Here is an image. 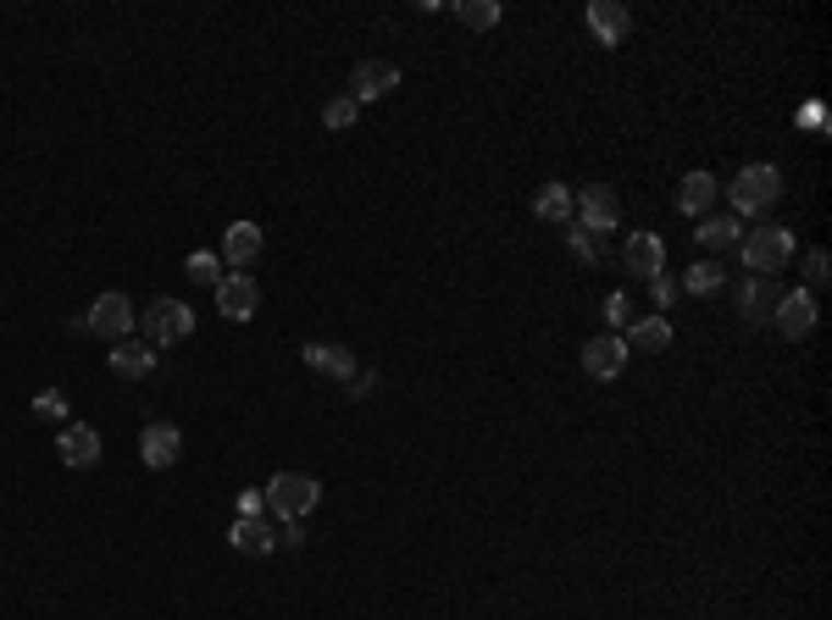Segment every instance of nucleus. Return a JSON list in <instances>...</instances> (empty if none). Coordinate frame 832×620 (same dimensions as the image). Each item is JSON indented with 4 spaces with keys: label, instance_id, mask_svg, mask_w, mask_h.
Masks as SVG:
<instances>
[{
    "label": "nucleus",
    "instance_id": "1",
    "mask_svg": "<svg viewBox=\"0 0 832 620\" xmlns=\"http://www.w3.org/2000/svg\"><path fill=\"white\" fill-rule=\"evenodd\" d=\"M732 211L738 217H761V211H772L777 206V195H783V172L772 166V161H755V166H743L738 177H732Z\"/></svg>",
    "mask_w": 832,
    "mask_h": 620
},
{
    "label": "nucleus",
    "instance_id": "2",
    "mask_svg": "<svg viewBox=\"0 0 832 620\" xmlns=\"http://www.w3.org/2000/svg\"><path fill=\"white\" fill-rule=\"evenodd\" d=\"M738 249H743L749 278H772L777 266L794 260V233H788V227H755V233L738 238Z\"/></svg>",
    "mask_w": 832,
    "mask_h": 620
},
{
    "label": "nucleus",
    "instance_id": "3",
    "mask_svg": "<svg viewBox=\"0 0 832 620\" xmlns=\"http://www.w3.org/2000/svg\"><path fill=\"white\" fill-rule=\"evenodd\" d=\"M316 499H322V482H316V477H305V471H278V477L267 482V504H273V515H278V520H300V515H311V510H316Z\"/></svg>",
    "mask_w": 832,
    "mask_h": 620
},
{
    "label": "nucleus",
    "instance_id": "4",
    "mask_svg": "<svg viewBox=\"0 0 832 620\" xmlns=\"http://www.w3.org/2000/svg\"><path fill=\"white\" fill-rule=\"evenodd\" d=\"M139 321H145V343H150V349L184 343V338L195 332V311H189L184 300H150V305L139 311Z\"/></svg>",
    "mask_w": 832,
    "mask_h": 620
},
{
    "label": "nucleus",
    "instance_id": "5",
    "mask_svg": "<svg viewBox=\"0 0 832 620\" xmlns=\"http://www.w3.org/2000/svg\"><path fill=\"white\" fill-rule=\"evenodd\" d=\"M571 206H577V211H571V222H577V227H589V233H600V238H611V233H616V222H622V195H616L611 184H589Z\"/></svg>",
    "mask_w": 832,
    "mask_h": 620
},
{
    "label": "nucleus",
    "instance_id": "6",
    "mask_svg": "<svg viewBox=\"0 0 832 620\" xmlns=\"http://www.w3.org/2000/svg\"><path fill=\"white\" fill-rule=\"evenodd\" d=\"M394 89H400V67L394 61H378V56L356 61V72H350V101L356 106H372V101L394 95Z\"/></svg>",
    "mask_w": 832,
    "mask_h": 620
},
{
    "label": "nucleus",
    "instance_id": "7",
    "mask_svg": "<svg viewBox=\"0 0 832 620\" xmlns=\"http://www.w3.org/2000/svg\"><path fill=\"white\" fill-rule=\"evenodd\" d=\"M83 327L101 332V338H112V343H117V338H128V332H134V300H128V294H117V289H112V294H101V300L90 305V316H83Z\"/></svg>",
    "mask_w": 832,
    "mask_h": 620
},
{
    "label": "nucleus",
    "instance_id": "8",
    "mask_svg": "<svg viewBox=\"0 0 832 620\" xmlns=\"http://www.w3.org/2000/svg\"><path fill=\"white\" fill-rule=\"evenodd\" d=\"M256 305H262V283L250 278V272H228V278L217 283V311H222L228 321H250V316H256Z\"/></svg>",
    "mask_w": 832,
    "mask_h": 620
},
{
    "label": "nucleus",
    "instance_id": "9",
    "mask_svg": "<svg viewBox=\"0 0 832 620\" xmlns=\"http://www.w3.org/2000/svg\"><path fill=\"white\" fill-rule=\"evenodd\" d=\"M139 455H145L150 471L178 466V455H184V432H178L173 421H150V426L139 432Z\"/></svg>",
    "mask_w": 832,
    "mask_h": 620
},
{
    "label": "nucleus",
    "instance_id": "10",
    "mask_svg": "<svg viewBox=\"0 0 832 620\" xmlns=\"http://www.w3.org/2000/svg\"><path fill=\"white\" fill-rule=\"evenodd\" d=\"M622 366H627V343H622V332H600V338L582 343V372H589V377L611 383V377H622Z\"/></svg>",
    "mask_w": 832,
    "mask_h": 620
},
{
    "label": "nucleus",
    "instance_id": "11",
    "mask_svg": "<svg viewBox=\"0 0 832 620\" xmlns=\"http://www.w3.org/2000/svg\"><path fill=\"white\" fill-rule=\"evenodd\" d=\"M56 449H61V460H67L72 471H83V466L101 460V432H95L90 421H67L61 437H56Z\"/></svg>",
    "mask_w": 832,
    "mask_h": 620
},
{
    "label": "nucleus",
    "instance_id": "12",
    "mask_svg": "<svg viewBox=\"0 0 832 620\" xmlns=\"http://www.w3.org/2000/svg\"><path fill=\"white\" fill-rule=\"evenodd\" d=\"M622 266H627L633 278H644V283H649V278H660V272H666V244H660L655 233H633V238L622 244Z\"/></svg>",
    "mask_w": 832,
    "mask_h": 620
},
{
    "label": "nucleus",
    "instance_id": "13",
    "mask_svg": "<svg viewBox=\"0 0 832 620\" xmlns=\"http://www.w3.org/2000/svg\"><path fill=\"white\" fill-rule=\"evenodd\" d=\"M589 28H594L600 45H622L633 34V12L622 0H589Z\"/></svg>",
    "mask_w": 832,
    "mask_h": 620
},
{
    "label": "nucleus",
    "instance_id": "14",
    "mask_svg": "<svg viewBox=\"0 0 832 620\" xmlns=\"http://www.w3.org/2000/svg\"><path fill=\"white\" fill-rule=\"evenodd\" d=\"M816 316H821V311H816V294H810V289H794V294L777 300V316H772V321L783 327V338H805V332L816 327Z\"/></svg>",
    "mask_w": 832,
    "mask_h": 620
},
{
    "label": "nucleus",
    "instance_id": "15",
    "mask_svg": "<svg viewBox=\"0 0 832 620\" xmlns=\"http://www.w3.org/2000/svg\"><path fill=\"white\" fill-rule=\"evenodd\" d=\"M112 372L128 377V383L150 377V372H155V349H150L145 338H117V343H112Z\"/></svg>",
    "mask_w": 832,
    "mask_h": 620
},
{
    "label": "nucleus",
    "instance_id": "16",
    "mask_svg": "<svg viewBox=\"0 0 832 620\" xmlns=\"http://www.w3.org/2000/svg\"><path fill=\"white\" fill-rule=\"evenodd\" d=\"M305 366L333 377V383H350L356 377V354L345 343H305Z\"/></svg>",
    "mask_w": 832,
    "mask_h": 620
},
{
    "label": "nucleus",
    "instance_id": "17",
    "mask_svg": "<svg viewBox=\"0 0 832 620\" xmlns=\"http://www.w3.org/2000/svg\"><path fill=\"white\" fill-rule=\"evenodd\" d=\"M262 244H267V233H262L256 222H233V227L222 233V260H228V266H256Z\"/></svg>",
    "mask_w": 832,
    "mask_h": 620
},
{
    "label": "nucleus",
    "instance_id": "18",
    "mask_svg": "<svg viewBox=\"0 0 832 620\" xmlns=\"http://www.w3.org/2000/svg\"><path fill=\"white\" fill-rule=\"evenodd\" d=\"M228 543H233L239 554H273V549H278V538L267 531V515H239V520L228 526Z\"/></svg>",
    "mask_w": 832,
    "mask_h": 620
},
{
    "label": "nucleus",
    "instance_id": "19",
    "mask_svg": "<svg viewBox=\"0 0 832 620\" xmlns=\"http://www.w3.org/2000/svg\"><path fill=\"white\" fill-rule=\"evenodd\" d=\"M777 300H783V289H777L772 278H749L743 294H738V311H743L749 321H772V316H777Z\"/></svg>",
    "mask_w": 832,
    "mask_h": 620
},
{
    "label": "nucleus",
    "instance_id": "20",
    "mask_svg": "<svg viewBox=\"0 0 832 620\" xmlns=\"http://www.w3.org/2000/svg\"><path fill=\"white\" fill-rule=\"evenodd\" d=\"M710 206H716V177L710 172H689L678 184V211L683 217H710Z\"/></svg>",
    "mask_w": 832,
    "mask_h": 620
},
{
    "label": "nucleus",
    "instance_id": "21",
    "mask_svg": "<svg viewBox=\"0 0 832 620\" xmlns=\"http://www.w3.org/2000/svg\"><path fill=\"white\" fill-rule=\"evenodd\" d=\"M627 354H660L666 343H672V321H666V316H644V321H633L627 327Z\"/></svg>",
    "mask_w": 832,
    "mask_h": 620
},
{
    "label": "nucleus",
    "instance_id": "22",
    "mask_svg": "<svg viewBox=\"0 0 832 620\" xmlns=\"http://www.w3.org/2000/svg\"><path fill=\"white\" fill-rule=\"evenodd\" d=\"M694 238H700L705 249H732V244L743 238V222H738V217H716V211H710V217L694 227Z\"/></svg>",
    "mask_w": 832,
    "mask_h": 620
},
{
    "label": "nucleus",
    "instance_id": "23",
    "mask_svg": "<svg viewBox=\"0 0 832 620\" xmlns=\"http://www.w3.org/2000/svg\"><path fill=\"white\" fill-rule=\"evenodd\" d=\"M571 211H577V206H571V189H566V184H544L539 200H533V217H539V222H571Z\"/></svg>",
    "mask_w": 832,
    "mask_h": 620
},
{
    "label": "nucleus",
    "instance_id": "24",
    "mask_svg": "<svg viewBox=\"0 0 832 620\" xmlns=\"http://www.w3.org/2000/svg\"><path fill=\"white\" fill-rule=\"evenodd\" d=\"M455 17H461L466 28H494L499 17H506V7H499V0H461Z\"/></svg>",
    "mask_w": 832,
    "mask_h": 620
},
{
    "label": "nucleus",
    "instance_id": "25",
    "mask_svg": "<svg viewBox=\"0 0 832 620\" xmlns=\"http://www.w3.org/2000/svg\"><path fill=\"white\" fill-rule=\"evenodd\" d=\"M721 283H727L721 266H716V260H700V266H689V278H683L678 289H689V294H716Z\"/></svg>",
    "mask_w": 832,
    "mask_h": 620
},
{
    "label": "nucleus",
    "instance_id": "26",
    "mask_svg": "<svg viewBox=\"0 0 832 620\" xmlns=\"http://www.w3.org/2000/svg\"><path fill=\"white\" fill-rule=\"evenodd\" d=\"M566 244H571V255H577L582 266H600V260H605V249H611V244H605L600 233H589V227H571V238H566Z\"/></svg>",
    "mask_w": 832,
    "mask_h": 620
},
{
    "label": "nucleus",
    "instance_id": "27",
    "mask_svg": "<svg viewBox=\"0 0 832 620\" xmlns=\"http://www.w3.org/2000/svg\"><path fill=\"white\" fill-rule=\"evenodd\" d=\"M184 272H189L195 283H206V289H217V283H222V260H217L211 249H195V255H189V266H184Z\"/></svg>",
    "mask_w": 832,
    "mask_h": 620
},
{
    "label": "nucleus",
    "instance_id": "28",
    "mask_svg": "<svg viewBox=\"0 0 832 620\" xmlns=\"http://www.w3.org/2000/svg\"><path fill=\"white\" fill-rule=\"evenodd\" d=\"M356 117H361V106H356L350 95H339V101H327V106H322V128H333V133L350 128Z\"/></svg>",
    "mask_w": 832,
    "mask_h": 620
},
{
    "label": "nucleus",
    "instance_id": "29",
    "mask_svg": "<svg viewBox=\"0 0 832 620\" xmlns=\"http://www.w3.org/2000/svg\"><path fill=\"white\" fill-rule=\"evenodd\" d=\"M649 294H655V305H660V311H672L683 289H678V278H666V272H660V278H649Z\"/></svg>",
    "mask_w": 832,
    "mask_h": 620
},
{
    "label": "nucleus",
    "instance_id": "30",
    "mask_svg": "<svg viewBox=\"0 0 832 620\" xmlns=\"http://www.w3.org/2000/svg\"><path fill=\"white\" fill-rule=\"evenodd\" d=\"M827 272H832L827 249H810V255H805V283H810V289H821V283H827Z\"/></svg>",
    "mask_w": 832,
    "mask_h": 620
},
{
    "label": "nucleus",
    "instance_id": "31",
    "mask_svg": "<svg viewBox=\"0 0 832 620\" xmlns=\"http://www.w3.org/2000/svg\"><path fill=\"white\" fill-rule=\"evenodd\" d=\"M605 321H611L616 332L633 327V300H627V294H611V300H605Z\"/></svg>",
    "mask_w": 832,
    "mask_h": 620
},
{
    "label": "nucleus",
    "instance_id": "32",
    "mask_svg": "<svg viewBox=\"0 0 832 620\" xmlns=\"http://www.w3.org/2000/svg\"><path fill=\"white\" fill-rule=\"evenodd\" d=\"M34 416H50V421H61V416H67V399H61V388H45V394H34Z\"/></svg>",
    "mask_w": 832,
    "mask_h": 620
},
{
    "label": "nucleus",
    "instance_id": "33",
    "mask_svg": "<svg viewBox=\"0 0 832 620\" xmlns=\"http://www.w3.org/2000/svg\"><path fill=\"white\" fill-rule=\"evenodd\" d=\"M345 388H350V399H367V394L378 388V372H356V377H350Z\"/></svg>",
    "mask_w": 832,
    "mask_h": 620
},
{
    "label": "nucleus",
    "instance_id": "34",
    "mask_svg": "<svg viewBox=\"0 0 832 620\" xmlns=\"http://www.w3.org/2000/svg\"><path fill=\"white\" fill-rule=\"evenodd\" d=\"M262 510H267V493H256V488L239 493V515H262Z\"/></svg>",
    "mask_w": 832,
    "mask_h": 620
},
{
    "label": "nucleus",
    "instance_id": "35",
    "mask_svg": "<svg viewBox=\"0 0 832 620\" xmlns=\"http://www.w3.org/2000/svg\"><path fill=\"white\" fill-rule=\"evenodd\" d=\"M305 543V531H300V520H284V531H278V549H300Z\"/></svg>",
    "mask_w": 832,
    "mask_h": 620
}]
</instances>
